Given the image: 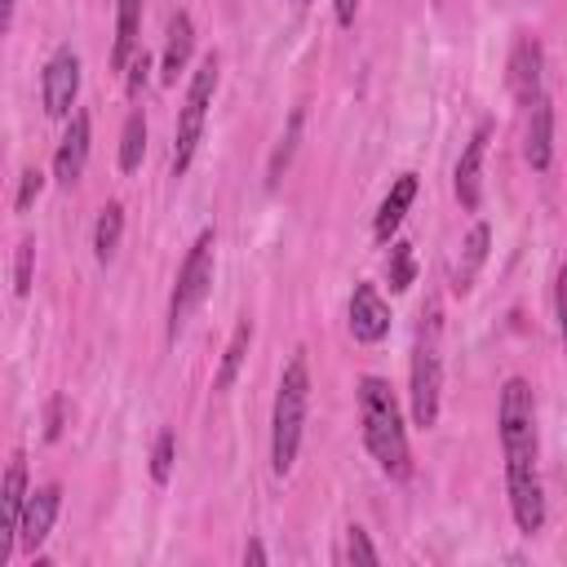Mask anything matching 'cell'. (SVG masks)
Listing matches in <instances>:
<instances>
[{
	"label": "cell",
	"instance_id": "16",
	"mask_svg": "<svg viewBox=\"0 0 567 567\" xmlns=\"http://www.w3.org/2000/svg\"><path fill=\"white\" fill-rule=\"evenodd\" d=\"M190 49H195V22H190V13H173V18H168L164 58H159V80H164V84H173L177 71H186Z\"/></svg>",
	"mask_w": 567,
	"mask_h": 567
},
{
	"label": "cell",
	"instance_id": "14",
	"mask_svg": "<svg viewBox=\"0 0 567 567\" xmlns=\"http://www.w3.org/2000/svg\"><path fill=\"white\" fill-rule=\"evenodd\" d=\"M523 155L536 173L549 168L554 159V102L540 93L532 106H527V137H523Z\"/></svg>",
	"mask_w": 567,
	"mask_h": 567
},
{
	"label": "cell",
	"instance_id": "28",
	"mask_svg": "<svg viewBox=\"0 0 567 567\" xmlns=\"http://www.w3.org/2000/svg\"><path fill=\"white\" fill-rule=\"evenodd\" d=\"M554 310H558V337H563V354H567V266L558 270V284H554Z\"/></svg>",
	"mask_w": 567,
	"mask_h": 567
},
{
	"label": "cell",
	"instance_id": "3",
	"mask_svg": "<svg viewBox=\"0 0 567 567\" xmlns=\"http://www.w3.org/2000/svg\"><path fill=\"white\" fill-rule=\"evenodd\" d=\"M439 399H443V306L439 297H430L421 306V323H416V341H412V421L421 430H430L439 421Z\"/></svg>",
	"mask_w": 567,
	"mask_h": 567
},
{
	"label": "cell",
	"instance_id": "19",
	"mask_svg": "<svg viewBox=\"0 0 567 567\" xmlns=\"http://www.w3.org/2000/svg\"><path fill=\"white\" fill-rule=\"evenodd\" d=\"M120 235H124V204L111 199V204H102V213H97V221H93V257H97L102 266L115 257Z\"/></svg>",
	"mask_w": 567,
	"mask_h": 567
},
{
	"label": "cell",
	"instance_id": "20",
	"mask_svg": "<svg viewBox=\"0 0 567 567\" xmlns=\"http://www.w3.org/2000/svg\"><path fill=\"white\" fill-rule=\"evenodd\" d=\"M248 346H252V319L244 315V319L235 323L230 341H226V354H221V368H217V377H213V390H230V385H235V377H239V368H244Z\"/></svg>",
	"mask_w": 567,
	"mask_h": 567
},
{
	"label": "cell",
	"instance_id": "8",
	"mask_svg": "<svg viewBox=\"0 0 567 567\" xmlns=\"http://www.w3.org/2000/svg\"><path fill=\"white\" fill-rule=\"evenodd\" d=\"M27 456L13 452L9 470H4V492H0V563H9L13 545H18V527H22V509H27Z\"/></svg>",
	"mask_w": 567,
	"mask_h": 567
},
{
	"label": "cell",
	"instance_id": "30",
	"mask_svg": "<svg viewBox=\"0 0 567 567\" xmlns=\"http://www.w3.org/2000/svg\"><path fill=\"white\" fill-rule=\"evenodd\" d=\"M146 71H151L146 53H133V62H128V93H137V89L146 84Z\"/></svg>",
	"mask_w": 567,
	"mask_h": 567
},
{
	"label": "cell",
	"instance_id": "32",
	"mask_svg": "<svg viewBox=\"0 0 567 567\" xmlns=\"http://www.w3.org/2000/svg\"><path fill=\"white\" fill-rule=\"evenodd\" d=\"M244 563H252V567H261V563H266V549H261V540H248V545H244Z\"/></svg>",
	"mask_w": 567,
	"mask_h": 567
},
{
	"label": "cell",
	"instance_id": "13",
	"mask_svg": "<svg viewBox=\"0 0 567 567\" xmlns=\"http://www.w3.org/2000/svg\"><path fill=\"white\" fill-rule=\"evenodd\" d=\"M89 137H93L89 133V111H75L71 124H66V133H62V142H58V151H53V177L62 186L80 182V173L89 164Z\"/></svg>",
	"mask_w": 567,
	"mask_h": 567
},
{
	"label": "cell",
	"instance_id": "33",
	"mask_svg": "<svg viewBox=\"0 0 567 567\" xmlns=\"http://www.w3.org/2000/svg\"><path fill=\"white\" fill-rule=\"evenodd\" d=\"M13 9H18V0H4V18H0V27H4V31L13 27Z\"/></svg>",
	"mask_w": 567,
	"mask_h": 567
},
{
	"label": "cell",
	"instance_id": "17",
	"mask_svg": "<svg viewBox=\"0 0 567 567\" xmlns=\"http://www.w3.org/2000/svg\"><path fill=\"white\" fill-rule=\"evenodd\" d=\"M487 244H492L487 221H474L470 235H465V244H461V261H456V270H452V288H456V292H470L474 275H478L483 261H487Z\"/></svg>",
	"mask_w": 567,
	"mask_h": 567
},
{
	"label": "cell",
	"instance_id": "29",
	"mask_svg": "<svg viewBox=\"0 0 567 567\" xmlns=\"http://www.w3.org/2000/svg\"><path fill=\"white\" fill-rule=\"evenodd\" d=\"M58 434H62V394H53L44 412V439H58Z\"/></svg>",
	"mask_w": 567,
	"mask_h": 567
},
{
	"label": "cell",
	"instance_id": "11",
	"mask_svg": "<svg viewBox=\"0 0 567 567\" xmlns=\"http://www.w3.org/2000/svg\"><path fill=\"white\" fill-rule=\"evenodd\" d=\"M390 332V306L381 301L377 284H354L350 292V337L363 346H377Z\"/></svg>",
	"mask_w": 567,
	"mask_h": 567
},
{
	"label": "cell",
	"instance_id": "25",
	"mask_svg": "<svg viewBox=\"0 0 567 567\" xmlns=\"http://www.w3.org/2000/svg\"><path fill=\"white\" fill-rule=\"evenodd\" d=\"M31 270H35V239H22L13 252V292L18 297L31 292Z\"/></svg>",
	"mask_w": 567,
	"mask_h": 567
},
{
	"label": "cell",
	"instance_id": "10",
	"mask_svg": "<svg viewBox=\"0 0 567 567\" xmlns=\"http://www.w3.org/2000/svg\"><path fill=\"white\" fill-rule=\"evenodd\" d=\"M487 142H492V124L483 120L470 133V142H465V151L456 159V173H452V186H456V199H461L465 213H474L483 204V155H487Z\"/></svg>",
	"mask_w": 567,
	"mask_h": 567
},
{
	"label": "cell",
	"instance_id": "5",
	"mask_svg": "<svg viewBox=\"0 0 567 567\" xmlns=\"http://www.w3.org/2000/svg\"><path fill=\"white\" fill-rule=\"evenodd\" d=\"M217 75H221V62L217 53H204L190 84H186V97H182V111H177V128H173V177H182L195 159V146L204 137V120H208V106H213V93H217Z\"/></svg>",
	"mask_w": 567,
	"mask_h": 567
},
{
	"label": "cell",
	"instance_id": "31",
	"mask_svg": "<svg viewBox=\"0 0 567 567\" xmlns=\"http://www.w3.org/2000/svg\"><path fill=\"white\" fill-rule=\"evenodd\" d=\"M332 13H337V22H341V27H350V22H354V13H359V0H332Z\"/></svg>",
	"mask_w": 567,
	"mask_h": 567
},
{
	"label": "cell",
	"instance_id": "15",
	"mask_svg": "<svg viewBox=\"0 0 567 567\" xmlns=\"http://www.w3.org/2000/svg\"><path fill=\"white\" fill-rule=\"evenodd\" d=\"M412 199H416V173H399L394 186H390V195L381 199V208H377V217H372V235H377V244H390V235L403 226Z\"/></svg>",
	"mask_w": 567,
	"mask_h": 567
},
{
	"label": "cell",
	"instance_id": "34",
	"mask_svg": "<svg viewBox=\"0 0 567 567\" xmlns=\"http://www.w3.org/2000/svg\"><path fill=\"white\" fill-rule=\"evenodd\" d=\"M292 4H310V0H292Z\"/></svg>",
	"mask_w": 567,
	"mask_h": 567
},
{
	"label": "cell",
	"instance_id": "6",
	"mask_svg": "<svg viewBox=\"0 0 567 567\" xmlns=\"http://www.w3.org/2000/svg\"><path fill=\"white\" fill-rule=\"evenodd\" d=\"M213 248H217V235L213 230H199L182 270H177V284H173V297H168V337H177L186 328V319L204 306L208 288H213Z\"/></svg>",
	"mask_w": 567,
	"mask_h": 567
},
{
	"label": "cell",
	"instance_id": "2",
	"mask_svg": "<svg viewBox=\"0 0 567 567\" xmlns=\"http://www.w3.org/2000/svg\"><path fill=\"white\" fill-rule=\"evenodd\" d=\"M354 394H359L363 447L372 452V461L381 465V474L408 478L412 474V452H408V430H403V412H399V399H394L390 381L359 377V390Z\"/></svg>",
	"mask_w": 567,
	"mask_h": 567
},
{
	"label": "cell",
	"instance_id": "4",
	"mask_svg": "<svg viewBox=\"0 0 567 567\" xmlns=\"http://www.w3.org/2000/svg\"><path fill=\"white\" fill-rule=\"evenodd\" d=\"M306 408H310V363L306 350H297L284 363L279 390H275V412H270V470L284 478L297 461L301 430H306Z\"/></svg>",
	"mask_w": 567,
	"mask_h": 567
},
{
	"label": "cell",
	"instance_id": "18",
	"mask_svg": "<svg viewBox=\"0 0 567 567\" xmlns=\"http://www.w3.org/2000/svg\"><path fill=\"white\" fill-rule=\"evenodd\" d=\"M137 22H142V0H115V44H111V66L115 71H128V62H133Z\"/></svg>",
	"mask_w": 567,
	"mask_h": 567
},
{
	"label": "cell",
	"instance_id": "7",
	"mask_svg": "<svg viewBox=\"0 0 567 567\" xmlns=\"http://www.w3.org/2000/svg\"><path fill=\"white\" fill-rule=\"evenodd\" d=\"M75 93H80V58H75L71 44H62V49H53V58L44 62V75H40L44 115L66 120L71 106H75Z\"/></svg>",
	"mask_w": 567,
	"mask_h": 567
},
{
	"label": "cell",
	"instance_id": "9",
	"mask_svg": "<svg viewBox=\"0 0 567 567\" xmlns=\"http://www.w3.org/2000/svg\"><path fill=\"white\" fill-rule=\"evenodd\" d=\"M540 71H545L540 40L536 35H518L514 49H509V62H505V80H509V93H514L518 106H532L540 97Z\"/></svg>",
	"mask_w": 567,
	"mask_h": 567
},
{
	"label": "cell",
	"instance_id": "24",
	"mask_svg": "<svg viewBox=\"0 0 567 567\" xmlns=\"http://www.w3.org/2000/svg\"><path fill=\"white\" fill-rule=\"evenodd\" d=\"M173 456H177V434L173 430H159L155 434V447H151V478L159 487L173 478Z\"/></svg>",
	"mask_w": 567,
	"mask_h": 567
},
{
	"label": "cell",
	"instance_id": "26",
	"mask_svg": "<svg viewBox=\"0 0 567 567\" xmlns=\"http://www.w3.org/2000/svg\"><path fill=\"white\" fill-rule=\"evenodd\" d=\"M44 190V173L40 168H22V177H18V195H13V208L18 213H27L31 204H35V195Z\"/></svg>",
	"mask_w": 567,
	"mask_h": 567
},
{
	"label": "cell",
	"instance_id": "12",
	"mask_svg": "<svg viewBox=\"0 0 567 567\" xmlns=\"http://www.w3.org/2000/svg\"><path fill=\"white\" fill-rule=\"evenodd\" d=\"M62 509V487L58 483H44L27 496V509H22V527H18V545L22 549H40L53 532V518Z\"/></svg>",
	"mask_w": 567,
	"mask_h": 567
},
{
	"label": "cell",
	"instance_id": "27",
	"mask_svg": "<svg viewBox=\"0 0 567 567\" xmlns=\"http://www.w3.org/2000/svg\"><path fill=\"white\" fill-rule=\"evenodd\" d=\"M346 558L350 563H381V554L372 549V540H368L363 527H346Z\"/></svg>",
	"mask_w": 567,
	"mask_h": 567
},
{
	"label": "cell",
	"instance_id": "21",
	"mask_svg": "<svg viewBox=\"0 0 567 567\" xmlns=\"http://www.w3.org/2000/svg\"><path fill=\"white\" fill-rule=\"evenodd\" d=\"M142 155H146V115L142 111H128L124 133H120V173H137L142 168Z\"/></svg>",
	"mask_w": 567,
	"mask_h": 567
},
{
	"label": "cell",
	"instance_id": "1",
	"mask_svg": "<svg viewBox=\"0 0 567 567\" xmlns=\"http://www.w3.org/2000/svg\"><path fill=\"white\" fill-rule=\"evenodd\" d=\"M496 425H501L505 487H509L514 523H518V532L536 536L545 527V492H540V474H536V394L523 377H509L501 385Z\"/></svg>",
	"mask_w": 567,
	"mask_h": 567
},
{
	"label": "cell",
	"instance_id": "23",
	"mask_svg": "<svg viewBox=\"0 0 567 567\" xmlns=\"http://www.w3.org/2000/svg\"><path fill=\"white\" fill-rule=\"evenodd\" d=\"M385 279H390V288H394V292L412 288V279H416V257H412V244H390Z\"/></svg>",
	"mask_w": 567,
	"mask_h": 567
},
{
	"label": "cell",
	"instance_id": "22",
	"mask_svg": "<svg viewBox=\"0 0 567 567\" xmlns=\"http://www.w3.org/2000/svg\"><path fill=\"white\" fill-rule=\"evenodd\" d=\"M301 124H306V111L297 106V111L288 115V128H284V137H279V146H275V155H270V164H266V186H270V190L279 186V177H284V168H288V159H292V151H297V137H301Z\"/></svg>",
	"mask_w": 567,
	"mask_h": 567
}]
</instances>
